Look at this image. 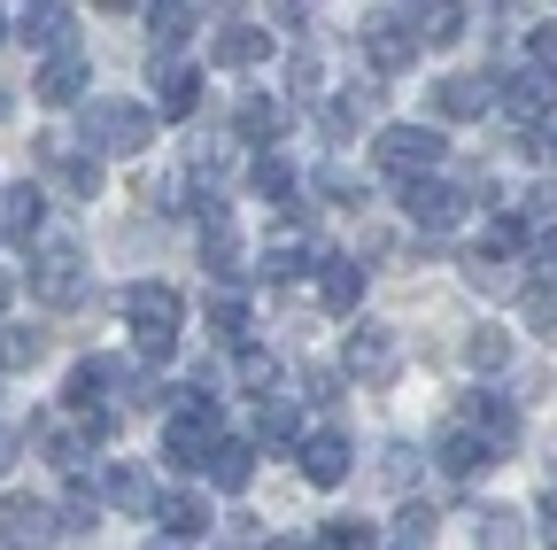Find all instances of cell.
Returning a JSON list of instances; mask_svg holds the SVG:
<instances>
[{
  "label": "cell",
  "instance_id": "6da1fadb",
  "mask_svg": "<svg viewBox=\"0 0 557 550\" xmlns=\"http://www.w3.org/2000/svg\"><path fill=\"white\" fill-rule=\"evenodd\" d=\"M148 140H156V109H148V101L101 94V101L78 109V148H86V156H139Z\"/></svg>",
  "mask_w": 557,
  "mask_h": 550
},
{
  "label": "cell",
  "instance_id": "7a4b0ae2",
  "mask_svg": "<svg viewBox=\"0 0 557 550\" xmlns=\"http://www.w3.org/2000/svg\"><path fill=\"white\" fill-rule=\"evenodd\" d=\"M124 318H132V333H139V350H148V357H171V341L186 326V303L163 280H132L124 288Z\"/></svg>",
  "mask_w": 557,
  "mask_h": 550
},
{
  "label": "cell",
  "instance_id": "3957f363",
  "mask_svg": "<svg viewBox=\"0 0 557 550\" xmlns=\"http://www.w3.org/2000/svg\"><path fill=\"white\" fill-rule=\"evenodd\" d=\"M442 156H449V140H442L434 124H387L380 140H372V163H380L395 186H403V179H434Z\"/></svg>",
  "mask_w": 557,
  "mask_h": 550
},
{
  "label": "cell",
  "instance_id": "277c9868",
  "mask_svg": "<svg viewBox=\"0 0 557 550\" xmlns=\"http://www.w3.org/2000/svg\"><path fill=\"white\" fill-rule=\"evenodd\" d=\"M418 47H426V9H380L364 24V54H372L380 78H403L418 62Z\"/></svg>",
  "mask_w": 557,
  "mask_h": 550
},
{
  "label": "cell",
  "instance_id": "5b68a950",
  "mask_svg": "<svg viewBox=\"0 0 557 550\" xmlns=\"http://www.w3.org/2000/svg\"><path fill=\"white\" fill-rule=\"evenodd\" d=\"M32 295H39L47 310H78V303L94 295V264L70 248V241H47V248L32 256Z\"/></svg>",
  "mask_w": 557,
  "mask_h": 550
},
{
  "label": "cell",
  "instance_id": "8992f818",
  "mask_svg": "<svg viewBox=\"0 0 557 550\" xmlns=\"http://www.w3.org/2000/svg\"><path fill=\"white\" fill-rule=\"evenodd\" d=\"M395 365H403V350H395L387 326H357V333L341 341V380H357V388H387Z\"/></svg>",
  "mask_w": 557,
  "mask_h": 550
},
{
  "label": "cell",
  "instance_id": "52a82bcc",
  "mask_svg": "<svg viewBox=\"0 0 557 550\" xmlns=\"http://www.w3.org/2000/svg\"><path fill=\"white\" fill-rule=\"evenodd\" d=\"M457 419H465V427H472V435H480L487 450H496V457H504V450L519 442V403H511L504 388H465Z\"/></svg>",
  "mask_w": 557,
  "mask_h": 550
},
{
  "label": "cell",
  "instance_id": "ba28073f",
  "mask_svg": "<svg viewBox=\"0 0 557 550\" xmlns=\"http://www.w3.org/2000/svg\"><path fill=\"white\" fill-rule=\"evenodd\" d=\"M0 535H9V550H54L62 542V504L9 497V504H0Z\"/></svg>",
  "mask_w": 557,
  "mask_h": 550
},
{
  "label": "cell",
  "instance_id": "9c48e42d",
  "mask_svg": "<svg viewBox=\"0 0 557 550\" xmlns=\"http://www.w3.org/2000/svg\"><path fill=\"white\" fill-rule=\"evenodd\" d=\"M465 210H472V201H465L449 179H403V218H410V225L449 233V225H465Z\"/></svg>",
  "mask_w": 557,
  "mask_h": 550
},
{
  "label": "cell",
  "instance_id": "30bf717a",
  "mask_svg": "<svg viewBox=\"0 0 557 550\" xmlns=\"http://www.w3.org/2000/svg\"><path fill=\"white\" fill-rule=\"evenodd\" d=\"M496 101H504V117L527 132V124H542V117L557 109V78L527 62V71H504V78H496Z\"/></svg>",
  "mask_w": 557,
  "mask_h": 550
},
{
  "label": "cell",
  "instance_id": "8fae6325",
  "mask_svg": "<svg viewBox=\"0 0 557 550\" xmlns=\"http://www.w3.org/2000/svg\"><path fill=\"white\" fill-rule=\"evenodd\" d=\"M32 94H39L47 109H86V54H78V47L47 54L39 71H32Z\"/></svg>",
  "mask_w": 557,
  "mask_h": 550
},
{
  "label": "cell",
  "instance_id": "7c38bea8",
  "mask_svg": "<svg viewBox=\"0 0 557 550\" xmlns=\"http://www.w3.org/2000/svg\"><path fill=\"white\" fill-rule=\"evenodd\" d=\"M348 465H357V442H348L341 427H318V435L302 442V480H310V489H341Z\"/></svg>",
  "mask_w": 557,
  "mask_h": 550
},
{
  "label": "cell",
  "instance_id": "4fadbf2b",
  "mask_svg": "<svg viewBox=\"0 0 557 550\" xmlns=\"http://www.w3.org/2000/svg\"><path fill=\"white\" fill-rule=\"evenodd\" d=\"M116 380H132V372H124V357H78V365H70V388H62V403L86 419V411H101V395H109Z\"/></svg>",
  "mask_w": 557,
  "mask_h": 550
},
{
  "label": "cell",
  "instance_id": "5bb4252c",
  "mask_svg": "<svg viewBox=\"0 0 557 550\" xmlns=\"http://www.w3.org/2000/svg\"><path fill=\"white\" fill-rule=\"evenodd\" d=\"M434 109H442V117H457V124H472V117L496 109V78H487V71H457V78H442V86H434Z\"/></svg>",
  "mask_w": 557,
  "mask_h": 550
},
{
  "label": "cell",
  "instance_id": "9a60e30c",
  "mask_svg": "<svg viewBox=\"0 0 557 550\" xmlns=\"http://www.w3.org/2000/svg\"><path fill=\"white\" fill-rule=\"evenodd\" d=\"M16 32H24L32 47L62 54V47H78V9H62V0H39V9H16Z\"/></svg>",
  "mask_w": 557,
  "mask_h": 550
},
{
  "label": "cell",
  "instance_id": "2e32d148",
  "mask_svg": "<svg viewBox=\"0 0 557 550\" xmlns=\"http://www.w3.org/2000/svg\"><path fill=\"white\" fill-rule=\"evenodd\" d=\"M271 32L263 24H248V16H233V24H218V71H256V62H271Z\"/></svg>",
  "mask_w": 557,
  "mask_h": 550
},
{
  "label": "cell",
  "instance_id": "e0dca14e",
  "mask_svg": "<svg viewBox=\"0 0 557 550\" xmlns=\"http://www.w3.org/2000/svg\"><path fill=\"white\" fill-rule=\"evenodd\" d=\"M194 101H201V71L186 54H156V109L163 117H194Z\"/></svg>",
  "mask_w": 557,
  "mask_h": 550
},
{
  "label": "cell",
  "instance_id": "ac0fdd59",
  "mask_svg": "<svg viewBox=\"0 0 557 550\" xmlns=\"http://www.w3.org/2000/svg\"><path fill=\"white\" fill-rule=\"evenodd\" d=\"M47 225V186L39 179H16L9 194H0V233H9V241H32Z\"/></svg>",
  "mask_w": 557,
  "mask_h": 550
},
{
  "label": "cell",
  "instance_id": "d6986e66",
  "mask_svg": "<svg viewBox=\"0 0 557 550\" xmlns=\"http://www.w3.org/2000/svg\"><path fill=\"white\" fill-rule=\"evenodd\" d=\"M504 264H511V248H487V241H480V248L465 256V280H472L480 295H527V271H504Z\"/></svg>",
  "mask_w": 557,
  "mask_h": 550
},
{
  "label": "cell",
  "instance_id": "ffe728a7",
  "mask_svg": "<svg viewBox=\"0 0 557 550\" xmlns=\"http://www.w3.org/2000/svg\"><path fill=\"white\" fill-rule=\"evenodd\" d=\"M434 450H442V465H449L457 480H472V473H487V465H496V450H487V442H480V435H472L465 419H449Z\"/></svg>",
  "mask_w": 557,
  "mask_h": 550
},
{
  "label": "cell",
  "instance_id": "44dd1931",
  "mask_svg": "<svg viewBox=\"0 0 557 550\" xmlns=\"http://www.w3.org/2000/svg\"><path fill=\"white\" fill-rule=\"evenodd\" d=\"M248 435H256V442H271V450H287V442L302 435V411H295V395H263V403L248 411Z\"/></svg>",
  "mask_w": 557,
  "mask_h": 550
},
{
  "label": "cell",
  "instance_id": "7402d4cb",
  "mask_svg": "<svg viewBox=\"0 0 557 550\" xmlns=\"http://www.w3.org/2000/svg\"><path fill=\"white\" fill-rule=\"evenodd\" d=\"M101 497H109L116 512H156V504H163V497H156V473H148V465H109Z\"/></svg>",
  "mask_w": 557,
  "mask_h": 550
},
{
  "label": "cell",
  "instance_id": "603a6c76",
  "mask_svg": "<svg viewBox=\"0 0 557 550\" xmlns=\"http://www.w3.org/2000/svg\"><path fill=\"white\" fill-rule=\"evenodd\" d=\"M47 163L62 171V186H70V194H101V156H86V148H70L62 132H47Z\"/></svg>",
  "mask_w": 557,
  "mask_h": 550
},
{
  "label": "cell",
  "instance_id": "cb8c5ba5",
  "mask_svg": "<svg viewBox=\"0 0 557 550\" xmlns=\"http://www.w3.org/2000/svg\"><path fill=\"white\" fill-rule=\"evenodd\" d=\"M278 124H287V109H278L271 94H248V101L233 109V132H240L248 148H263V156H271V140H278Z\"/></svg>",
  "mask_w": 557,
  "mask_h": 550
},
{
  "label": "cell",
  "instance_id": "d4e9b609",
  "mask_svg": "<svg viewBox=\"0 0 557 550\" xmlns=\"http://www.w3.org/2000/svg\"><path fill=\"white\" fill-rule=\"evenodd\" d=\"M318 295H325V310H357L364 303V271L357 264H348V256H325V271H318Z\"/></svg>",
  "mask_w": 557,
  "mask_h": 550
},
{
  "label": "cell",
  "instance_id": "484cf974",
  "mask_svg": "<svg viewBox=\"0 0 557 550\" xmlns=\"http://www.w3.org/2000/svg\"><path fill=\"white\" fill-rule=\"evenodd\" d=\"M256 194L271 201V210H287V218H302V186H295L287 156H256Z\"/></svg>",
  "mask_w": 557,
  "mask_h": 550
},
{
  "label": "cell",
  "instance_id": "4316f807",
  "mask_svg": "<svg viewBox=\"0 0 557 550\" xmlns=\"http://www.w3.org/2000/svg\"><path fill=\"white\" fill-rule=\"evenodd\" d=\"M148 32H156V54H178V47L201 32V9H186V0H163V9H148Z\"/></svg>",
  "mask_w": 557,
  "mask_h": 550
},
{
  "label": "cell",
  "instance_id": "83f0119b",
  "mask_svg": "<svg viewBox=\"0 0 557 550\" xmlns=\"http://www.w3.org/2000/svg\"><path fill=\"white\" fill-rule=\"evenodd\" d=\"M209 480H218V489H248V480H256V450L240 435H218V450H209Z\"/></svg>",
  "mask_w": 557,
  "mask_h": 550
},
{
  "label": "cell",
  "instance_id": "f1b7e54d",
  "mask_svg": "<svg viewBox=\"0 0 557 550\" xmlns=\"http://www.w3.org/2000/svg\"><path fill=\"white\" fill-rule=\"evenodd\" d=\"M480 550H527V512L480 504Z\"/></svg>",
  "mask_w": 557,
  "mask_h": 550
},
{
  "label": "cell",
  "instance_id": "f546056e",
  "mask_svg": "<svg viewBox=\"0 0 557 550\" xmlns=\"http://www.w3.org/2000/svg\"><path fill=\"white\" fill-rule=\"evenodd\" d=\"M156 520H163L171 535H209V504H201L194 489H171V497L156 504Z\"/></svg>",
  "mask_w": 557,
  "mask_h": 550
},
{
  "label": "cell",
  "instance_id": "4dcf8cb0",
  "mask_svg": "<svg viewBox=\"0 0 557 550\" xmlns=\"http://www.w3.org/2000/svg\"><path fill=\"white\" fill-rule=\"evenodd\" d=\"M295 271H310V241H302V233H271V248H263V280H295Z\"/></svg>",
  "mask_w": 557,
  "mask_h": 550
},
{
  "label": "cell",
  "instance_id": "1f68e13d",
  "mask_svg": "<svg viewBox=\"0 0 557 550\" xmlns=\"http://www.w3.org/2000/svg\"><path fill=\"white\" fill-rule=\"evenodd\" d=\"M233 372H240V388H248L256 403L278 388V357H271V350H256V341H248V350H233Z\"/></svg>",
  "mask_w": 557,
  "mask_h": 550
},
{
  "label": "cell",
  "instance_id": "d6a6232c",
  "mask_svg": "<svg viewBox=\"0 0 557 550\" xmlns=\"http://www.w3.org/2000/svg\"><path fill=\"white\" fill-rule=\"evenodd\" d=\"M209 326H218L225 350H248V303L240 295H209Z\"/></svg>",
  "mask_w": 557,
  "mask_h": 550
},
{
  "label": "cell",
  "instance_id": "836d02e7",
  "mask_svg": "<svg viewBox=\"0 0 557 550\" xmlns=\"http://www.w3.org/2000/svg\"><path fill=\"white\" fill-rule=\"evenodd\" d=\"M39 350H47V333H39V326H9V333H0V365H9V372L39 365Z\"/></svg>",
  "mask_w": 557,
  "mask_h": 550
},
{
  "label": "cell",
  "instance_id": "e575fe53",
  "mask_svg": "<svg viewBox=\"0 0 557 550\" xmlns=\"http://www.w3.org/2000/svg\"><path fill=\"white\" fill-rule=\"evenodd\" d=\"M465 350H472V365H480V372H496V365L511 357V333H504V326H472Z\"/></svg>",
  "mask_w": 557,
  "mask_h": 550
},
{
  "label": "cell",
  "instance_id": "d590c367",
  "mask_svg": "<svg viewBox=\"0 0 557 550\" xmlns=\"http://www.w3.org/2000/svg\"><path fill=\"white\" fill-rule=\"evenodd\" d=\"M519 303H527V333L557 341V295H549V288H534V295H519Z\"/></svg>",
  "mask_w": 557,
  "mask_h": 550
},
{
  "label": "cell",
  "instance_id": "8d00e7d4",
  "mask_svg": "<svg viewBox=\"0 0 557 550\" xmlns=\"http://www.w3.org/2000/svg\"><path fill=\"white\" fill-rule=\"evenodd\" d=\"M527 62L557 78V24H534V32H527Z\"/></svg>",
  "mask_w": 557,
  "mask_h": 550
},
{
  "label": "cell",
  "instance_id": "74e56055",
  "mask_svg": "<svg viewBox=\"0 0 557 550\" xmlns=\"http://www.w3.org/2000/svg\"><path fill=\"white\" fill-rule=\"evenodd\" d=\"M395 535H410V542H426V535H434V504H418V497H410V504L395 512Z\"/></svg>",
  "mask_w": 557,
  "mask_h": 550
},
{
  "label": "cell",
  "instance_id": "f35d334b",
  "mask_svg": "<svg viewBox=\"0 0 557 550\" xmlns=\"http://www.w3.org/2000/svg\"><path fill=\"white\" fill-rule=\"evenodd\" d=\"M465 32V9H426V47H449Z\"/></svg>",
  "mask_w": 557,
  "mask_h": 550
},
{
  "label": "cell",
  "instance_id": "ab89813d",
  "mask_svg": "<svg viewBox=\"0 0 557 550\" xmlns=\"http://www.w3.org/2000/svg\"><path fill=\"white\" fill-rule=\"evenodd\" d=\"M287 86H295L302 101L318 94V54H295V62H287Z\"/></svg>",
  "mask_w": 557,
  "mask_h": 550
},
{
  "label": "cell",
  "instance_id": "60d3db41",
  "mask_svg": "<svg viewBox=\"0 0 557 550\" xmlns=\"http://www.w3.org/2000/svg\"><path fill=\"white\" fill-rule=\"evenodd\" d=\"M318 550H372V535H364V527H325Z\"/></svg>",
  "mask_w": 557,
  "mask_h": 550
},
{
  "label": "cell",
  "instance_id": "b9f144b4",
  "mask_svg": "<svg viewBox=\"0 0 557 550\" xmlns=\"http://www.w3.org/2000/svg\"><path fill=\"white\" fill-rule=\"evenodd\" d=\"M534 535H542V542H549V550H557V489H549V497H542V504H534Z\"/></svg>",
  "mask_w": 557,
  "mask_h": 550
},
{
  "label": "cell",
  "instance_id": "7bdbcfd3",
  "mask_svg": "<svg viewBox=\"0 0 557 550\" xmlns=\"http://www.w3.org/2000/svg\"><path fill=\"white\" fill-rule=\"evenodd\" d=\"M16 457H24V435H16V427H0V473H16Z\"/></svg>",
  "mask_w": 557,
  "mask_h": 550
},
{
  "label": "cell",
  "instance_id": "ee69618b",
  "mask_svg": "<svg viewBox=\"0 0 557 550\" xmlns=\"http://www.w3.org/2000/svg\"><path fill=\"white\" fill-rule=\"evenodd\" d=\"M302 380H310V388H302V395H310V403H325V395H333V372H325V365H310V372H302Z\"/></svg>",
  "mask_w": 557,
  "mask_h": 550
},
{
  "label": "cell",
  "instance_id": "f6af8a7d",
  "mask_svg": "<svg viewBox=\"0 0 557 550\" xmlns=\"http://www.w3.org/2000/svg\"><path fill=\"white\" fill-rule=\"evenodd\" d=\"M271 550H318V542H271Z\"/></svg>",
  "mask_w": 557,
  "mask_h": 550
},
{
  "label": "cell",
  "instance_id": "bcb514c9",
  "mask_svg": "<svg viewBox=\"0 0 557 550\" xmlns=\"http://www.w3.org/2000/svg\"><path fill=\"white\" fill-rule=\"evenodd\" d=\"M542 156H557V124H549V140H542Z\"/></svg>",
  "mask_w": 557,
  "mask_h": 550
},
{
  "label": "cell",
  "instance_id": "7dc6e473",
  "mask_svg": "<svg viewBox=\"0 0 557 550\" xmlns=\"http://www.w3.org/2000/svg\"><path fill=\"white\" fill-rule=\"evenodd\" d=\"M0 39H9V9H0Z\"/></svg>",
  "mask_w": 557,
  "mask_h": 550
},
{
  "label": "cell",
  "instance_id": "c3c4849f",
  "mask_svg": "<svg viewBox=\"0 0 557 550\" xmlns=\"http://www.w3.org/2000/svg\"><path fill=\"white\" fill-rule=\"evenodd\" d=\"M0 303H9V280H0Z\"/></svg>",
  "mask_w": 557,
  "mask_h": 550
},
{
  "label": "cell",
  "instance_id": "681fc988",
  "mask_svg": "<svg viewBox=\"0 0 557 550\" xmlns=\"http://www.w3.org/2000/svg\"><path fill=\"white\" fill-rule=\"evenodd\" d=\"M148 550H171V542H148Z\"/></svg>",
  "mask_w": 557,
  "mask_h": 550
}]
</instances>
